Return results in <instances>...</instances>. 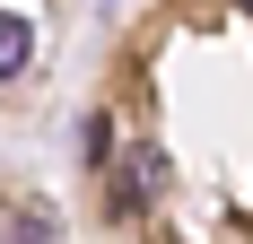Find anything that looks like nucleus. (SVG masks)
<instances>
[{
  "mask_svg": "<svg viewBox=\"0 0 253 244\" xmlns=\"http://www.w3.org/2000/svg\"><path fill=\"white\" fill-rule=\"evenodd\" d=\"M26 52H35V26H26V18H0V79H18Z\"/></svg>",
  "mask_w": 253,
  "mask_h": 244,
  "instance_id": "f03ea898",
  "label": "nucleus"
},
{
  "mask_svg": "<svg viewBox=\"0 0 253 244\" xmlns=\"http://www.w3.org/2000/svg\"><path fill=\"white\" fill-rule=\"evenodd\" d=\"M9 244H61V236H52V218H18V227H9Z\"/></svg>",
  "mask_w": 253,
  "mask_h": 244,
  "instance_id": "7ed1b4c3",
  "label": "nucleus"
},
{
  "mask_svg": "<svg viewBox=\"0 0 253 244\" xmlns=\"http://www.w3.org/2000/svg\"><path fill=\"white\" fill-rule=\"evenodd\" d=\"M166 183H175V174H166V157H157V148H131L123 174L105 183V209H114V218H140L149 201H166Z\"/></svg>",
  "mask_w": 253,
  "mask_h": 244,
  "instance_id": "f257e3e1",
  "label": "nucleus"
},
{
  "mask_svg": "<svg viewBox=\"0 0 253 244\" xmlns=\"http://www.w3.org/2000/svg\"><path fill=\"white\" fill-rule=\"evenodd\" d=\"M245 9H253V0H245Z\"/></svg>",
  "mask_w": 253,
  "mask_h": 244,
  "instance_id": "20e7f679",
  "label": "nucleus"
}]
</instances>
